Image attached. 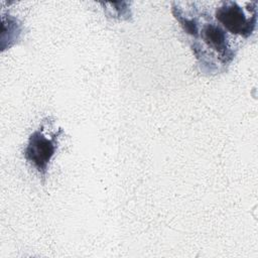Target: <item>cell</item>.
<instances>
[{"mask_svg":"<svg viewBox=\"0 0 258 258\" xmlns=\"http://www.w3.org/2000/svg\"><path fill=\"white\" fill-rule=\"evenodd\" d=\"M217 22L230 34L251 37L257 26V1H222L215 10Z\"/></svg>","mask_w":258,"mask_h":258,"instance_id":"obj_2","label":"cell"},{"mask_svg":"<svg viewBox=\"0 0 258 258\" xmlns=\"http://www.w3.org/2000/svg\"><path fill=\"white\" fill-rule=\"evenodd\" d=\"M191 10L172 3V14L183 31L191 37V49L203 67L212 74L226 70L236 55L228 32L211 15L200 11L195 4Z\"/></svg>","mask_w":258,"mask_h":258,"instance_id":"obj_1","label":"cell"},{"mask_svg":"<svg viewBox=\"0 0 258 258\" xmlns=\"http://www.w3.org/2000/svg\"><path fill=\"white\" fill-rule=\"evenodd\" d=\"M45 120L29 135L23 150L25 160L43 180L46 178L49 163L56 152L59 136L63 132L61 128L46 129L47 121Z\"/></svg>","mask_w":258,"mask_h":258,"instance_id":"obj_3","label":"cell"}]
</instances>
